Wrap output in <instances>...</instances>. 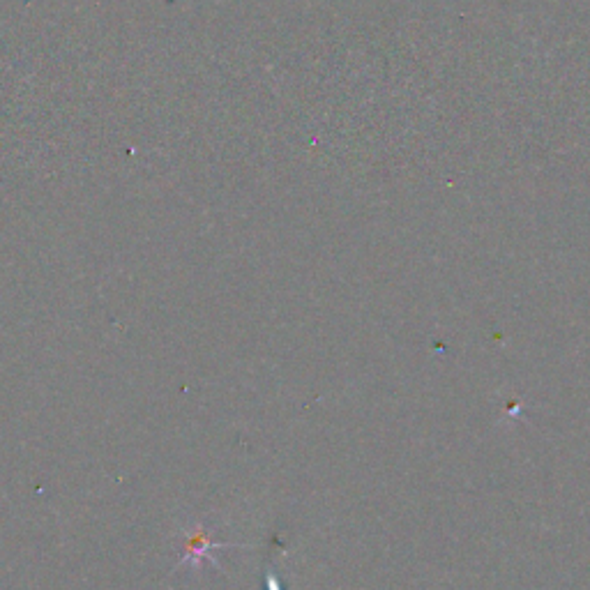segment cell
<instances>
[{"mask_svg":"<svg viewBox=\"0 0 590 590\" xmlns=\"http://www.w3.org/2000/svg\"><path fill=\"white\" fill-rule=\"evenodd\" d=\"M226 547H245V544H229V542H215L213 535H210L206 528L201 524H196L194 528L183 533L180 537V558L176 567L180 565H189L194 570H199L203 563L215 565L219 570V561L215 558L217 549H226Z\"/></svg>","mask_w":590,"mask_h":590,"instance_id":"cell-1","label":"cell"},{"mask_svg":"<svg viewBox=\"0 0 590 590\" xmlns=\"http://www.w3.org/2000/svg\"><path fill=\"white\" fill-rule=\"evenodd\" d=\"M266 590H284L282 588V581L277 579V574L275 572H266Z\"/></svg>","mask_w":590,"mask_h":590,"instance_id":"cell-2","label":"cell"}]
</instances>
